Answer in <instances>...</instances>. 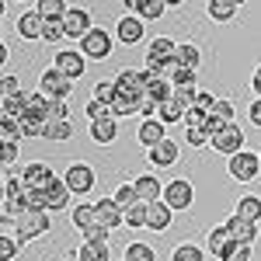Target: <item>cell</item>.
Returning <instances> with one entry per match:
<instances>
[{
	"label": "cell",
	"mask_w": 261,
	"mask_h": 261,
	"mask_svg": "<svg viewBox=\"0 0 261 261\" xmlns=\"http://www.w3.org/2000/svg\"><path fill=\"white\" fill-rule=\"evenodd\" d=\"M178 60V42L167 39V35H157V39L146 45V70H153L157 77H164V70Z\"/></svg>",
	"instance_id": "1"
},
{
	"label": "cell",
	"mask_w": 261,
	"mask_h": 261,
	"mask_svg": "<svg viewBox=\"0 0 261 261\" xmlns=\"http://www.w3.org/2000/svg\"><path fill=\"white\" fill-rule=\"evenodd\" d=\"M49 226H53L49 213H35V209H28L24 216H18V220H14V237H18V244L39 241V237H45V233H49Z\"/></svg>",
	"instance_id": "2"
},
{
	"label": "cell",
	"mask_w": 261,
	"mask_h": 261,
	"mask_svg": "<svg viewBox=\"0 0 261 261\" xmlns=\"http://www.w3.org/2000/svg\"><path fill=\"white\" fill-rule=\"evenodd\" d=\"M63 181H66V188H70V195H91L94 192V181H98V174H94V167L91 164H70L66 171H63Z\"/></svg>",
	"instance_id": "3"
},
{
	"label": "cell",
	"mask_w": 261,
	"mask_h": 261,
	"mask_svg": "<svg viewBox=\"0 0 261 261\" xmlns=\"http://www.w3.org/2000/svg\"><path fill=\"white\" fill-rule=\"evenodd\" d=\"M112 45H115V39H112V32H105V28H91L87 35H84V42H81V53L87 56V60H98V63H105L108 56H112Z\"/></svg>",
	"instance_id": "4"
},
{
	"label": "cell",
	"mask_w": 261,
	"mask_h": 261,
	"mask_svg": "<svg viewBox=\"0 0 261 261\" xmlns=\"http://www.w3.org/2000/svg\"><path fill=\"white\" fill-rule=\"evenodd\" d=\"M226 174L233 181H254L261 174V153H251V150H244L237 157H230L226 161Z\"/></svg>",
	"instance_id": "5"
},
{
	"label": "cell",
	"mask_w": 261,
	"mask_h": 261,
	"mask_svg": "<svg viewBox=\"0 0 261 261\" xmlns=\"http://www.w3.org/2000/svg\"><path fill=\"white\" fill-rule=\"evenodd\" d=\"M53 70L63 73L66 81H77V77H84V70H87V56H84L81 49H60L53 56Z\"/></svg>",
	"instance_id": "6"
},
{
	"label": "cell",
	"mask_w": 261,
	"mask_h": 261,
	"mask_svg": "<svg viewBox=\"0 0 261 261\" xmlns=\"http://www.w3.org/2000/svg\"><path fill=\"white\" fill-rule=\"evenodd\" d=\"M39 94H45L49 101H70L73 94V81H66L63 73H56L53 66L39 77Z\"/></svg>",
	"instance_id": "7"
},
{
	"label": "cell",
	"mask_w": 261,
	"mask_h": 261,
	"mask_svg": "<svg viewBox=\"0 0 261 261\" xmlns=\"http://www.w3.org/2000/svg\"><path fill=\"white\" fill-rule=\"evenodd\" d=\"M244 143H247V136H244L241 125L233 122V125H226V129H223L220 136H213V150H216V153H223V157L230 161V157H237V153H244V150H247Z\"/></svg>",
	"instance_id": "8"
},
{
	"label": "cell",
	"mask_w": 261,
	"mask_h": 261,
	"mask_svg": "<svg viewBox=\"0 0 261 261\" xmlns=\"http://www.w3.org/2000/svg\"><path fill=\"white\" fill-rule=\"evenodd\" d=\"M164 202L174 209V213H185V209H192V202H195V188H192V181L188 178H174L167 181V188H164Z\"/></svg>",
	"instance_id": "9"
},
{
	"label": "cell",
	"mask_w": 261,
	"mask_h": 261,
	"mask_svg": "<svg viewBox=\"0 0 261 261\" xmlns=\"http://www.w3.org/2000/svg\"><path fill=\"white\" fill-rule=\"evenodd\" d=\"M178 157H181V143L171 140V136H167L164 143H157L153 150H146V161H150V167H157V171L174 167V164H178Z\"/></svg>",
	"instance_id": "10"
},
{
	"label": "cell",
	"mask_w": 261,
	"mask_h": 261,
	"mask_svg": "<svg viewBox=\"0 0 261 261\" xmlns=\"http://www.w3.org/2000/svg\"><path fill=\"white\" fill-rule=\"evenodd\" d=\"M21 178H24V185H28V188H39V192H45V188L56 181V171H53L45 161H32L24 171H21Z\"/></svg>",
	"instance_id": "11"
},
{
	"label": "cell",
	"mask_w": 261,
	"mask_h": 261,
	"mask_svg": "<svg viewBox=\"0 0 261 261\" xmlns=\"http://www.w3.org/2000/svg\"><path fill=\"white\" fill-rule=\"evenodd\" d=\"M63 21H66V39H77V42H84V35L94 28L87 7H70V14H66Z\"/></svg>",
	"instance_id": "12"
},
{
	"label": "cell",
	"mask_w": 261,
	"mask_h": 261,
	"mask_svg": "<svg viewBox=\"0 0 261 261\" xmlns=\"http://www.w3.org/2000/svg\"><path fill=\"white\" fill-rule=\"evenodd\" d=\"M133 185H136V195H140V202H146V205L164 202V188H167V185H164L157 174H140Z\"/></svg>",
	"instance_id": "13"
},
{
	"label": "cell",
	"mask_w": 261,
	"mask_h": 261,
	"mask_svg": "<svg viewBox=\"0 0 261 261\" xmlns=\"http://www.w3.org/2000/svg\"><path fill=\"white\" fill-rule=\"evenodd\" d=\"M18 35L24 42H35L45 35V21H42V14L32 7V11H21L18 14Z\"/></svg>",
	"instance_id": "14"
},
{
	"label": "cell",
	"mask_w": 261,
	"mask_h": 261,
	"mask_svg": "<svg viewBox=\"0 0 261 261\" xmlns=\"http://www.w3.org/2000/svg\"><path fill=\"white\" fill-rule=\"evenodd\" d=\"M115 39H119L122 45H136V42H143V21L136 18V14H122V18L115 21Z\"/></svg>",
	"instance_id": "15"
},
{
	"label": "cell",
	"mask_w": 261,
	"mask_h": 261,
	"mask_svg": "<svg viewBox=\"0 0 261 261\" xmlns=\"http://www.w3.org/2000/svg\"><path fill=\"white\" fill-rule=\"evenodd\" d=\"M136 140H140L146 150H153L157 143L167 140V125H164L161 119H143V122H140V129H136Z\"/></svg>",
	"instance_id": "16"
},
{
	"label": "cell",
	"mask_w": 261,
	"mask_h": 261,
	"mask_svg": "<svg viewBox=\"0 0 261 261\" xmlns=\"http://www.w3.org/2000/svg\"><path fill=\"white\" fill-rule=\"evenodd\" d=\"M115 87H119V94L143 98L146 94V77H143V70H122L119 77H115Z\"/></svg>",
	"instance_id": "17"
},
{
	"label": "cell",
	"mask_w": 261,
	"mask_h": 261,
	"mask_svg": "<svg viewBox=\"0 0 261 261\" xmlns=\"http://www.w3.org/2000/svg\"><path fill=\"white\" fill-rule=\"evenodd\" d=\"M94 209H98V223L101 226H108V230H115L125 223V213H122V205L115 199H98L94 202Z\"/></svg>",
	"instance_id": "18"
},
{
	"label": "cell",
	"mask_w": 261,
	"mask_h": 261,
	"mask_svg": "<svg viewBox=\"0 0 261 261\" xmlns=\"http://www.w3.org/2000/svg\"><path fill=\"white\" fill-rule=\"evenodd\" d=\"M125 7H129V14H136L140 21H161L171 4H161V0H133Z\"/></svg>",
	"instance_id": "19"
},
{
	"label": "cell",
	"mask_w": 261,
	"mask_h": 261,
	"mask_svg": "<svg viewBox=\"0 0 261 261\" xmlns=\"http://www.w3.org/2000/svg\"><path fill=\"white\" fill-rule=\"evenodd\" d=\"M230 244H233V237H230L226 223H220V226H209V233H205V251H209V254L223 258V254L230 251Z\"/></svg>",
	"instance_id": "20"
},
{
	"label": "cell",
	"mask_w": 261,
	"mask_h": 261,
	"mask_svg": "<svg viewBox=\"0 0 261 261\" xmlns=\"http://www.w3.org/2000/svg\"><path fill=\"white\" fill-rule=\"evenodd\" d=\"M226 230H230V237L237 244H254L258 241V223H247L241 216H230L226 220Z\"/></svg>",
	"instance_id": "21"
},
{
	"label": "cell",
	"mask_w": 261,
	"mask_h": 261,
	"mask_svg": "<svg viewBox=\"0 0 261 261\" xmlns=\"http://www.w3.org/2000/svg\"><path fill=\"white\" fill-rule=\"evenodd\" d=\"M91 140L98 146H112L119 140V119H101V122H91Z\"/></svg>",
	"instance_id": "22"
},
{
	"label": "cell",
	"mask_w": 261,
	"mask_h": 261,
	"mask_svg": "<svg viewBox=\"0 0 261 261\" xmlns=\"http://www.w3.org/2000/svg\"><path fill=\"white\" fill-rule=\"evenodd\" d=\"M45 202H49V213H63V209H70V188H66V181L56 178L49 188H45Z\"/></svg>",
	"instance_id": "23"
},
{
	"label": "cell",
	"mask_w": 261,
	"mask_h": 261,
	"mask_svg": "<svg viewBox=\"0 0 261 261\" xmlns=\"http://www.w3.org/2000/svg\"><path fill=\"white\" fill-rule=\"evenodd\" d=\"M171 216H174V209H171L167 202H153V205H150V220H146V230H157V233L171 230Z\"/></svg>",
	"instance_id": "24"
},
{
	"label": "cell",
	"mask_w": 261,
	"mask_h": 261,
	"mask_svg": "<svg viewBox=\"0 0 261 261\" xmlns=\"http://www.w3.org/2000/svg\"><path fill=\"white\" fill-rule=\"evenodd\" d=\"M237 11H241V4H237V0H209V4H205V14H209V18L213 21H233L237 18Z\"/></svg>",
	"instance_id": "25"
},
{
	"label": "cell",
	"mask_w": 261,
	"mask_h": 261,
	"mask_svg": "<svg viewBox=\"0 0 261 261\" xmlns=\"http://www.w3.org/2000/svg\"><path fill=\"white\" fill-rule=\"evenodd\" d=\"M70 220H73V226L77 230H87V226H94L98 223V209H94V202H77L73 209H70Z\"/></svg>",
	"instance_id": "26"
},
{
	"label": "cell",
	"mask_w": 261,
	"mask_h": 261,
	"mask_svg": "<svg viewBox=\"0 0 261 261\" xmlns=\"http://www.w3.org/2000/svg\"><path fill=\"white\" fill-rule=\"evenodd\" d=\"M233 216H241L247 223H258L261 220V199L258 195H241L237 205H233Z\"/></svg>",
	"instance_id": "27"
},
{
	"label": "cell",
	"mask_w": 261,
	"mask_h": 261,
	"mask_svg": "<svg viewBox=\"0 0 261 261\" xmlns=\"http://www.w3.org/2000/svg\"><path fill=\"white\" fill-rule=\"evenodd\" d=\"M140 108H143V98H133V94H119V98L112 101V115L115 119H129V115H140Z\"/></svg>",
	"instance_id": "28"
},
{
	"label": "cell",
	"mask_w": 261,
	"mask_h": 261,
	"mask_svg": "<svg viewBox=\"0 0 261 261\" xmlns=\"http://www.w3.org/2000/svg\"><path fill=\"white\" fill-rule=\"evenodd\" d=\"M70 136H73V125H70V122H60V119H49V122H45L42 140H49V143H66Z\"/></svg>",
	"instance_id": "29"
},
{
	"label": "cell",
	"mask_w": 261,
	"mask_h": 261,
	"mask_svg": "<svg viewBox=\"0 0 261 261\" xmlns=\"http://www.w3.org/2000/svg\"><path fill=\"white\" fill-rule=\"evenodd\" d=\"M122 261H157V251H153L150 244H143V241H133V244H125Z\"/></svg>",
	"instance_id": "30"
},
{
	"label": "cell",
	"mask_w": 261,
	"mask_h": 261,
	"mask_svg": "<svg viewBox=\"0 0 261 261\" xmlns=\"http://www.w3.org/2000/svg\"><path fill=\"white\" fill-rule=\"evenodd\" d=\"M35 11L42 14V21H60V18L70 14V7H66L63 0H39V4H35Z\"/></svg>",
	"instance_id": "31"
},
{
	"label": "cell",
	"mask_w": 261,
	"mask_h": 261,
	"mask_svg": "<svg viewBox=\"0 0 261 261\" xmlns=\"http://www.w3.org/2000/svg\"><path fill=\"white\" fill-rule=\"evenodd\" d=\"M178 63L185 66V70H199V63H202V49L195 45V42H181V45H178Z\"/></svg>",
	"instance_id": "32"
},
{
	"label": "cell",
	"mask_w": 261,
	"mask_h": 261,
	"mask_svg": "<svg viewBox=\"0 0 261 261\" xmlns=\"http://www.w3.org/2000/svg\"><path fill=\"white\" fill-rule=\"evenodd\" d=\"M77 261H112L108 244H87L84 241L81 247H77Z\"/></svg>",
	"instance_id": "33"
},
{
	"label": "cell",
	"mask_w": 261,
	"mask_h": 261,
	"mask_svg": "<svg viewBox=\"0 0 261 261\" xmlns=\"http://www.w3.org/2000/svg\"><path fill=\"white\" fill-rule=\"evenodd\" d=\"M146 220H150V205L146 202H136L133 209H125V226L129 230H146Z\"/></svg>",
	"instance_id": "34"
},
{
	"label": "cell",
	"mask_w": 261,
	"mask_h": 261,
	"mask_svg": "<svg viewBox=\"0 0 261 261\" xmlns=\"http://www.w3.org/2000/svg\"><path fill=\"white\" fill-rule=\"evenodd\" d=\"M24 140V129L18 119H4L0 115V143H21Z\"/></svg>",
	"instance_id": "35"
},
{
	"label": "cell",
	"mask_w": 261,
	"mask_h": 261,
	"mask_svg": "<svg viewBox=\"0 0 261 261\" xmlns=\"http://www.w3.org/2000/svg\"><path fill=\"white\" fill-rule=\"evenodd\" d=\"M171 261H205V251L199 244H178L171 251Z\"/></svg>",
	"instance_id": "36"
},
{
	"label": "cell",
	"mask_w": 261,
	"mask_h": 261,
	"mask_svg": "<svg viewBox=\"0 0 261 261\" xmlns=\"http://www.w3.org/2000/svg\"><path fill=\"white\" fill-rule=\"evenodd\" d=\"M91 98H94V101H105V105H112V101L119 98V87H115V81H98L94 87H91Z\"/></svg>",
	"instance_id": "37"
},
{
	"label": "cell",
	"mask_w": 261,
	"mask_h": 261,
	"mask_svg": "<svg viewBox=\"0 0 261 261\" xmlns=\"http://www.w3.org/2000/svg\"><path fill=\"white\" fill-rule=\"evenodd\" d=\"M157 119H161L164 125H174V122H185V108H181L178 101L171 98L167 105H161V112H157Z\"/></svg>",
	"instance_id": "38"
},
{
	"label": "cell",
	"mask_w": 261,
	"mask_h": 261,
	"mask_svg": "<svg viewBox=\"0 0 261 261\" xmlns=\"http://www.w3.org/2000/svg\"><path fill=\"white\" fill-rule=\"evenodd\" d=\"M24 195H28L24 178L21 174H7V181H4V199H24Z\"/></svg>",
	"instance_id": "39"
},
{
	"label": "cell",
	"mask_w": 261,
	"mask_h": 261,
	"mask_svg": "<svg viewBox=\"0 0 261 261\" xmlns=\"http://www.w3.org/2000/svg\"><path fill=\"white\" fill-rule=\"evenodd\" d=\"M21 254V244H18V237H11L7 230L0 233V261H14Z\"/></svg>",
	"instance_id": "40"
},
{
	"label": "cell",
	"mask_w": 261,
	"mask_h": 261,
	"mask_svg": "<svg viewBox=\"0 0 261 261\" xmlns=\"http://www.w3.org/2000/svg\"><path fill=\"white\" fill-rule=\"evenodd\" d=\"M112 199H115V202L122 205V213H125V209H133V205L140 202V195H136V185H119Z\"/></svg>",
	"instance_id": "41"
},
{
	"label": "cell",
	"mask_w": 261,
	"mask_h": 261,
	"mask_svg": "<svg viewBox=\"0 0 261 261\" xmlns=\"http://www.w3.org/2000/svg\"><path fill=\"white\" fill-rule=\"evenodd\" d=\"M84 115H87V119L91 122H101V119H115V115H112V105H105V101H87V108H84Z\"/></svg>",
	"instance_id": "42"
},
{
	"label": "cell",
	"mask_w": 261,
	"mask_h": 261,
	"mask_svg": "<svg viewBox=\"0 0 261 261\" xmlns=\"http://www.w3.org/2000/svg\"><path fill=\"white\" fill-rule=\"evenodd\" d=\"M18 153H21L18 143H0V164H4V171H7V174H11V167L18 164Z\"/></svg>",
	"instance_id": "43"
},
{
	"label": "cell",
	"mask_w": 261,
	"mask_h": 261,
	"mask_svg": "<svg viewBox=\"0 0 261 261\" xmlns=\"http://www.w3.org/2000/svg\"><path fill=\"white\" fill-rule=\"evenodd\" d=\"M66 39V21H45V35H42V42H63Z\"/></svg>",
	"instance_id": "44"
},
{
	"label": "cell",
	"mask_w": 261,
	"mask_h": 261,
	"mask_svg": "<svg viewBox=\"0 0 261 261\" xmlns=\"http://www.w3.org/2000/svg\"><path fill=\"white\" fill-rule=\"evenodd\" d=\"M108 237H112V230L101 226V223H94V226L84 230V241H87V244H108Z\"/></svg>",
	"instance_id": "45"
},
{
	"label": "cell",
	"mask_w": 261,
	"mask_h": 261,
	"mask_svg": "<svg viewBox=\"0 0 261 261\" xmlns=\"http://www.w3.org/2000/svg\"><path fill=\"white\" fill-rule=\"evenodd\" d=\"M171 84H174V87H199V73H195V70H185V66H181L178 73H174V77H171Z\"/></svg>",
	"instance_id": "46"
},
{
	"label": "cell",
	"mask_w": 261,
	"mask_h": 261,
	"mask_svg": "<svg viewBox=\"0 0 261 261\" xmlns=\"http://www.w3.org/2000/svg\"><path fill=\"white\" fill-rule=\"evenodd\" d=\"M220 261H251V244H230V251H226V254H223Z\"/></svg>",
	"instance_id": "47"
},
{
	"label": "cell",
	"mask_w": 261,
	"mask_h": 261,
	"mask_svg": "<svg viewBox=\"0 0 261 261\" xmlns=\"http://www.w3.org/2000/svg\"><path fill=\"white\" fill-rule=\"evenodd\" d=\"M185 143L188 146H213V136L205 129H185Z\"/></svg>",
	"instance_id": "48"
},
{
	"label": "cell",
	"mask_w": 261,
	"mask_h": 261,
	"mask_svg": "<svg viewBox=\"0 0 261 261\" xmlns=\"http://www.w3.org/2000/svg\"><path fill=\"white\" fill-rule=\"evenodd\" d=\"M18 122H21V129H24V136H42V133H45V122H42V119L24 115V119H18Z\"/></svg>",
	"instance_id": "49"
},
{
	"label": "cell",
	"mask_w": 261,
	"mask_h": 261,
	"mask_svg": "<svg viewBox=\"0 0 261 261\" xmlns=\"http://www.w3.org/2000/svg\"><path fill=\"white\" fill-rule=\"evenodd\" d=\"M0 94H4V98H18V94H21V81L7 73V77L0 81Z\"/></svg>",
	"instance_id": "50"
},
{
	"label": "cell",
	"mask_w": 261,
	"mask_h": 261,
	"mask_svg": "<svg viewBox=\"0 0 261 261\" xmlns=\"http://www.w3.org/2000/svg\"><path fill=\"white\" fill-rule=\"evenodd\" d=\"M213 115H220L226 125H233V122H237V119H233V115H237V108H233V101H223L220 98V105H216V112H213Z\"/></svg>",
	"instance_id": "51"
},
{
	"label": "cell",
	"mask_w": 261,
	"mask_h": 261,
	"mask_svg": "<svg viewBox=\"0 0 261 261\" xmlns=\"http://www.w3.org/2000/svg\"><path fill=\"white\" fill-rule=\"evenodd\" d=\"M49 119L70 122V101H53V115H49Z\"/></svg>",
	"instance_id": "52"
},
{
	"label": "cell",
	"mask_w": 261,
	"mask_h": 261,
	"mask_svg": "<svg viewBox=\"0 0 261 261\" xmlns=\"http://www.w3.org/2000/svg\"><path fill=\"white\" fill-rule=\"evenodd\" d=\"M247 119L254 122V125H261V98L251 101V108H247Z\"/></svg>",
	"instance_id": "53"
},
{
	"label": "cell",
	"mask_w": 261,
	"mask_h": 261,
	"mask_svg": "<svg viewBox=\"0 0 261 261\" xmlns=\"http://www.w3.org/2000/svg\"><path fill=\"white\" fill-rule=\"evenodd\" d=\"M251 87H254V94H258V98H261V66H258V70H254V77H251Z\"/></svg>",
	"instance_id": "54"
}]
</instances>
